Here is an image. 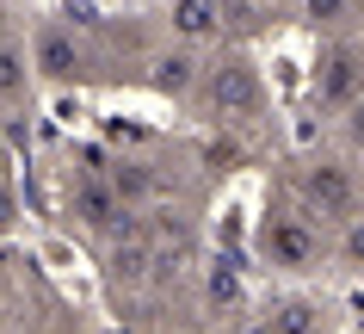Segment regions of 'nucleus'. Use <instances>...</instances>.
<instances>
[{
    "label": "nucleus",
    "mask_w": 364,
    "mask_h": 334,
    "mask_svg": "<svg viewBox=\"0 0 364 334\" xmlns=\"http://www.w3.org/2000/svg\"><path fill=\"white\" fill-rule=\"evenodd\" d=\"M19 174V149H13V137L0 130V179H13Z\"/></svg>",
    "instance_id": "nucleus-16"
},
{
    "label": "nucleus",
    "mask_w": 364,
    "mask_h": 334,
    "mask_svg": "<svg viewBox=\"0 0 364 334\" xmlns=\"http://www.w3.org/2000/svg\"><path fill=\"white\" fill-rule=\"evenodd\" d=\"M333 260H340L346 273H358V278H364V211H358V216H346L340 229H333Z\"/></svg>",
    "instance_id": "nucleus-13"
},
{
    "label": "nucleus",
    "mask_w": 364,
    "mask_h": 334,
    "mask_svg": "<svg viewBox=\"0 0 364 334\" xmlns=\"http://www.w3.org/2000/svg\"><path fill=\"white\" fill-rule=\"evenodd\" d=\"M229 334H278V328H272L266 315H235V328H229Z\"/></svg>",
    "instance_id": "nucleus-17"
},
{
    "label": "nucleus",
    "mask_w": 364,
    "mask_h": 334,
    "mask_svg": "<svg viewBox=\"0 0 364 334\" xmlns=\"http://www.w3.org/2000/svg\"><path fill=\"white\" fill-rule=\"evenodd\" d=\"M167 31H173V43L216 50L229 38V0H167Z\"/></svg>",
    "instance_id": "nucleus-7"
},
{
    "label": "nucleus",
    "mask_w": 364,
    "mask_h": 334,
    "mask_svg": "<svg viewBox=\"0 0 364 334\" xmlns=\"http://www.w3.org/2000/svg\"><path fill=\"white\" fill-rule=\"evenodd\" d=\"M68 216H75L87 236H117V229H130L136 211L117 198L112 174L99 167V174H80V179H75V192H68Z\"/></svg>",
    "instance_id": "nucleus-6"
},
{
    "label": "nucleus",
    "mask_w": 364,
    "mask_h": 334,
    "mask_svg": "<svg viewBox=\"0 0 364 334\" xmlns=\"http://www.w3.org/2000/svg\"><path fill=\"white\" fill-rule=\"evenodd\" d=\"M296 13L315 38H333V31H358V0H296Z\"/></svg>",
    "instance_id": "nucleus-11"
},
{
    "label": "nucleus",
    "mask_w": 364,
    "mask_h": 334,
    "mask_svg": "<svg viewBox=\"0 0 364 334\" xmlns=\"http://www.w3.org/2000/svg\"><path fill=\"white\" fill-rule=\"evenodd\" d=\"M0 38H13V6L0 0Z\"/></svg>",
    "instance_id": "nucleus-18"
},
{
    "label": "nucleus",
    "mask_w": 364,
    "mask_h": 334,
    "mask_svg": "<svg viewBox=\"0 0 364 334\" xmlns=\"http://www.w3.org/2000/svg\"><path fill=\"white\" fill-rule=\"evenodd\" d=\"M31 68H38V80H50V87H80V80L93 75V50H87V38H80L75 25H38L31 31Z\"/></svg>",
    "instance_id": "nucleus-5"
},
{
    "label": "nucleus",
    "mask_w": 364,
    "mask_h": 334,
    "mask_svg": "<svg viewBox=\"0 0 364 334\" xmlns=\"http://www.w3.org/2000/svg\"><path fill=\"white\" fill-rule=\"evenodd\" d=\"M192 105L216 124V130H241L247 118H259L266 80H259V68H253L241 50H216V56H204V80H198Z\"/></svg>",
    "instance_id": "nucleus-2"
},
{
    "label": "nucleus",
    "mask_w": 364,
    "mask_h": 334,
    "mask_svg": "<svg viewBox=\"0 0 364 334\" xmlns=\"http://www.w3.org/2000/svg\"><path fill=\"white\" fill-rule=\"evenodd\" d=\"M38 68H31V43L25 38H0V112H19L31 105Z\"/></svg>",
    "instance_id": "nucleus-9"
},
{
    "label": "nucleus",
    "mask_w": 364,
    "mask_h": 334,
    "mask_svg": "<svg viewBox=\"0 0 364 334\" xmlns=\"http://www.w3.org/2000/svg\"><path fill=\"white\" fill-rule=\"evenodd\" d=\"M19 223H25V198L13 179H0V241L6 236H19Z\"/></svg>",
    "instance_id": "nucleus-14"
},
{
    "label": "nucleus",
    "mask_w": 364,
    "mask_h": 334,
    "mask_svg": "<svg viewBox=\"0 0 364 334\" xmlns=\"http://www.w3.org/2000/svg\"><path fill=\"white\" fill-rule=\"evenodd\" d=\"M266 322H272L278 334H321V328H327V310L315 303V297H278Z\"/></svg>",
    "instance_id": "nucleus-12"
},
{
    "label": "nucleus",
    "mask_w": 364,
    "mask_h": 334,
    "mask_svg": "<svg viewBox=\"0 0 364 334\" xmlns=\"http://www.w3.org/2000/svg\"><path fill=\"white\" fill-rule=\"evenodd\" d=\"M253 254H259V266H272V273H321V260H333V236H327L321 216H309L296 198H278V204H266V216H259V229H253Z\"/></svg>",
    "instance_id": "nucleus-1"
},
{
    "label": "nucleus",
    "mask_w": 364,
    "mask_h": 334,
    "mask_svg": "<svg viewBox=\"0 0 364 334\" xmlns=\"http://www.w3.org/2000/svg\"><path fill=\"white\" fill-rule=\"evenodd\" d=\"M309 216H321L327 229H340L346 216L364 211V174L352 167V155H309L296 161V174L284 186Z\"/></svg>",
    "instance_id": "nucleus-3"
},
{
    "label": "nucleus",
    "mask_w": 364,
    "mask_h": 334,
    "mask_svg": "<svg viewBox=\"0 0 364 334\" xmlns=\"http://www.w3.org/2000/svg\"><path fill=\"white\" fill-rule=\"evenodd\" d=\"M198 80H204V50H192V43H173V50H161V56H149V87L161 99L192 105Z\"/></svg>",
    "instance_id": "nucleus-8"
},
{
    "label": "nucleus",
    "mask_w": 364,
    "mask_h": 334,
    "mask_svg": "<svg viewBox=\"0 0 364 334\" xmlns=\"http://www.w3.org/2000/svg\"><path fill=\"white\" fill-rule=\"evenodd\" d=\"M340 142L352 149V155H364V99L352 105V112H340Z\"/></svg>",
    "instance_id": "nucleus-15"
},
{
    "label": "nucleus",
    "mask_w": 364,
    "mask_h": 334,
    "mask_svg": "<svg viewBox=\"0 0 364 334\" xmlns=\"http://www.w3.org/2000/svg\"><path fill=\"white\" fill-rule=\"evenodd\" d=\"M309 99L315 112H352L364 99V38L358 31H333V38L315 43V62H309Z\"/></svg>",
    "instance_id": "nucleus-4"
},
{
    "label": "nucleus",
    "mask_w": 364,
    "mask_h": 334,
    "mask_svg": "<svg viewBox=\"0 0 364 334\" xmlns=\"http://www.w3.org/2000/svg\"><path fill=\"white\" fill-rule=\"evenodd\" d=\"M241 303H247V285H241V273H235L229 260L204 266V310L210 315H241Z\"/></svg>",
    "instance_id": "nucleus-10"
}]
</instances>
